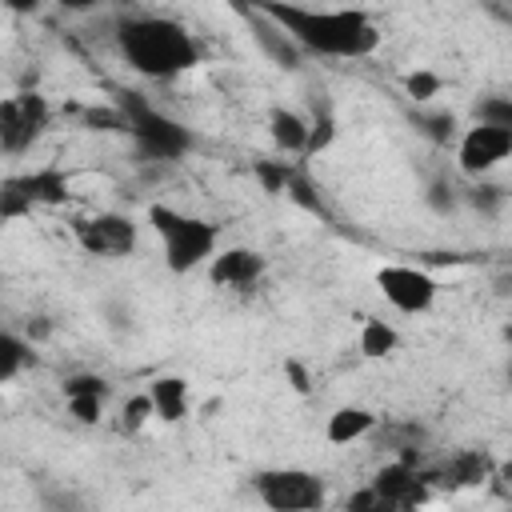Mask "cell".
Instances as JSON below:
<instances>
[{
  "mask_svg": "<svg viewBox=\"0 0 512 512\" xmlns=\"http://www.w3.org/2000/svg\"><path fill=\"white\" fill-rule=\"evenodd\" d=\"M440 88H444V76H436V72H428V68H416V72L404 76V92H408V100H416V104H428L432 96H440Z\"/></svg>",
  "mask_w": 512,
  "mask_h": 512,
  "instance_id": "cell-26",
  "label": "cell"
},
{
  "mask_svg": "<svg viewBox=\"0 0 512 512\" xmlns=\"http://www.w3.org/2000/svg\"><path fill=\"white\" fill-rule=\"evenodd\" d=\"M492 284H496V292H500V296H512V272H504V276H496Z\"/></svg>",
  "mask_w": 512,
  "mask_h": 512,
  "instance_id": "cell-35",
  "label": "cell"
},
{
  "mask_svg": "<svg viewBox=\"0 0 512 512\" xmlns=\"http://www.w3.org/2000/svg\"><path fill=\"white\" fill-rule=\"evenodd\" d=\"M40 508L44 512H84V504L64 488H44L40 492Z\"/></svg>",
  "mask_w": 512,
  "mask_h": 512,
  "instance_id": "cell-32",
  "label": "cell"
},
{
  "mask_svg": "<svg viewBox=\"0 0 512 512\" xmlns=\"http://www.w3.org/2000/svg\"><path fill=\"white\" fill-rule=\"evenodd\" d=\"M264 256L256 248H220L208 264V280L216 288H248L264 276Z\"/></svg>",
  "mask_w": 512,
  "mask_h": 512,
  "instance_id": "cell-11",
  "label": "cell"
},
{
  "mask_svg": "<svg viewBox=\"0 0 512 512\" xmlns=\"http://www.w3.org/2000/svg\"><path fill=\"white\" fill-rule=\"evenodd\" d=\"M20 184L32 196V204H64L68 200V176L56 164H44L36 172H24Z\"/></svg>",
  "mask_w": 512,
  "mask_h": 512,
  "instance_id": "cell-16",
  "label": "cell"
},
{
  "mask_svg": "<svg viewBox=\"0 0 512 512\" xmlns=\"http://www.w3.org/2000/svg\"><path fill=\"white\" fill-rule=\"evenodd\" d=\"M28 364H36L32 340H20L16 332H4V336H0V380L12 384Z\"/></svg>",
  "mask_w": 512,
  "mask_h": 512,
  "instance_id": "cell-18",
  "label": "cell"
},
{
  "mask_svg": "<svg viewBox=\"0 0 512 512\" xmlns=\"http://www.w3.org/2000/svg\"><path fill=\"white\" fill-rule=\"evenodd\" d=\"M64 404L76 424H100V416H104V400H96V396H72Z\"/></svg>",
  "mask_w": 512,
  "mask_h": 512,
  "instance_id": "cell-31",
  "label": "cell"
},
{
  "mask_svg": "<svg viewBox=\"0 0 512 512\" xmlns=\"http://www.w3.org/2000/svg\"><path fill=\"white\" fill-rule=\"evenodd\" d=\"M508 156H512V136L500 128H484V124H472L456 144V164L472 180H484Z\"/></svg>",
  "mask_w": 512,
  "mask_h": 512,
  "instance_id": "cell-9",
  "label": "cell"
},
{
  "mask_svg": "<svg viewBox=\"0 0 512 512\" xmlns=\"http://www.w3.org/2000/svg\"><path fill=\"white\" fill-rule=\"evenodd\" d=\"M108 380L104 376H96V372H76V376H68L64 380V400H72V396H96V400H108Z\"/></svg>",
  "mask_w": 512,
  "mask_h": 512,
  "instance_id": "cell-29",
  "label": "cell"
},
{
  "mask_svg": "<svg viewBox=\"0 0 512 512\" xmlns=\"http://www.w3.org/2000/svg\"><path fill=\"white\" fill-rule=\"evenodd\" d=\"M148 396H152L156 420L180 424V420L188 416V380H184V376H156V380L148 384Z\"/></svg>",
  "mask_w": 512,
  "mask_h": 512,
  "instance_id": "cell-15",
  "label": "cell"
},
{
  "mask_svg": "<svg viewBox=\"0 0 512 512\" xmlns=\"http://www.w3.org/2000/svg\"><path fill=\"white\" fill-rule=\"evenodd\" d=\"M32 196L24 192L20 176H8L4 188H0V220H20V216H32Z\"/></svg>",
  "mask_w": 512,
  "mask_h": 512,
  "instance_id": "cell-23",
  "label": "cell"
},
{
  "mask_svg": "<svg viewBox=\"0 0 512 512\" xmlns=\"http://www.w3.org/2000/svg\"><path fill=\"white\" fill-rule=\"evenodd\" d=\"M332 140H336V116H332V108H328V100H312V132H308V160L312 156H320L324 148H332Z\"/></svg>",
  "mask_w": 512,
  "mask_h": 512,
  "instance_id": "cell-20",
  "label": "cell"
},
{
  "mask_svg": "<svg viewBox=\"0 0 512 512\" xmlns=\"http://www.w3.org/2000/svg\"><path fill=\"white\" fill-rule=\"evenodd\" d=\"M368 488H372L380 500L396 504V508H412V500H420V472H416L408 460H388V464L372 476Z\"/></svg>",
  "mask_w": 512,
  "mask_h": 512,
  "instance_id": "cell-12",
  "label": "cell"
},
{
  "mask_svg": "<svg viewBox=\"0 0 512 512\" xmlns=\"http://www.w3.org/2000/svg\"><path fill=\"white\" fill-rule=\"evenodd\" d=\"M148 224L164 244L168 272H176V276H184V272H192L200 264H212V256L220 252L216 248L220 244L216 224H208L200 216H188V212H180L172 204H152L148 208Z\"/></svg>",
  "mask_w": 512,
  "mask_h": 512,
  "instance_id": "cell-3",
  "label": "cell"
},
{
  "mask_svg": "<svg viewBox=\"0 0 512 512\" xmlns=\"http://www.w3.org/2000/svg\"><path fill=\"white\" fill-rule=\"evenodd\" d=\"M284 376H288L292 392H300V396H308V392H312V376H308V368H304L300 360H284Z\"/></svg>",
  "mask_w": 512,
  "mask_h": 512,
  "instance_id": "cell-33",
  "label": "cell"
},
{
  "mask_svg": "<svg viewBox=\"0 0 512 512\" xmlns=\"http://www.w3.org/2000/svg\"><path fill=\"white\" fill-rule=\"evenodd\" d=\"M396 348H400V332H396L388 320L368 316V320L360 324V352H364L368 360H384V356H392Z\"/></svg>",
  "mask_w": 512,
  "mask_h": 512,
  "instance_id": "cell-17",
  "label": "cell"
},
{
  "mask_svg": "<svg viewBox=\"0 0 512 512\" xmlns=\"http://www.w3.org/2000/svg\"><path fill=\"white\" fill-rule=\"evenodd\" d=\"M48 128V100L40 92H20L0 104V148L4 156H24Z\"/></svg>",
  "mask_w": 512,
  "mask_h": 512,
  "instance_id": "cell-6",
  "label": "cell"
},
{
  "mask_svg": "<svg viewBox=\"0 0 512 512\" xmlns=\"http://www.w3.org/2000/svg\"><path fill=\"white\" fill-rule=\"evenodd\" d=\"M252 488L268 512H320L328 496L324 480L308 468H260Z\"/></svg>",
  "mask_w": 512,
  "mask_h": 512,
  "instance_id": "cell-5",
  "label": "cell"
},
{
  "mask_svg": "<svg viewBox=\"0 0 512 512\" xmlns=\"http://www.w3.org/2000/svg\"><path fill=\"white\" fill-rule=\"evenodd\" d=\"M376 424H380V416H376L372 408H364V404H344V408H336V412L328 416L324 440H328V444H352V440H364Z\"/></svg>",
  "mask_w": 512,
  "mask_h": 512,
  "instance_id": "cell-14",
  "label": "cell"
},
{
  "mask_svg": "<svg viewBox=\"0 0 512 512\" xmlns=\"http://www.w3.org/2000/svg\"><path fill=\"white\" fill-rule=\"evenodd\" d=\"M152 416H156L152 396H148V392H140V396H132V400L120 408V432H128V436H132V432H140Z\"/></svg>",
  "mask_w": 512,
  "mask_h": 512,
  "instance_id": "cell-28",
  "label": "cell"
},
{
  "mask_svg": "<svg viewBox=\"0 0 512 512\" xmlns=\"http://www.w3.org/2000/svg\"><path fill=\"white\" fill-rule=\"evenodd\" d=\"M244 20H248V28H252V40H256V48L276 64V68H284V72H296L300 68V60H304V52H300V44L264 12V8H236Z\"/></svg>",
  "mask_w": 512,
  "mask_h": 512,
  "instance_id": "cell-10",
  "label": "cell"
},
{
  "mask_svg": "<svg viewBox=\"0 0 512 512\" xmlns=\"http://www.w3.org/2000/svg\"><path fill=\"white\" fill-rule=\"evenodd\" d=\"M296 44L312 56L364 60L380 48V28L360 8H300V4H260Z\"/></svg>",
  "mask_w": 512,
  "mask_h": 512,
  "instance_id": "cell-1",
  "label": "cell"
},
{
  "mask_svg": "<svg viewBox=\"0 0 512 512\" xmlns=\"http://www.w3.org/2000/svg\"><path fill=\"white\" fill-rule=\"evenodd\" d=\"M52 336V324H48V316H32L28 320V340L36 344V340H48Z\"/></svg>",
  "mask_w": 512,
  "mask_h": 512,
  "instance_id": "cell-34",
  "label": "cell"
},
{
  "mask_svg": "<svg viewBox=\"0 0 512 512\" xmlns=\"http://www.w3.org/2000/svg\"><path fill=\"white\" fill-rule=\"evenodd\" d=\"M288 200H292V204H300V208H304V212H312V216H324L320 192H316V184L308 180V172H304V168H292V176H288Z\"/></svg>",
  "mask_w": 512,
  "mask_h": 512,
  "instance_id": "cell-24",
  "label": "cell"
},
{
  "mask_svg": "<svg viewBox=\"0 0 512 512\" xmlns=\"http://www.w3.org/2000/svg\"><path fill=\"white\" fill-rule=\"evenodd\" d=\"M508 384H512V356H508Z\"/></svg>",
  "mask_w": 512,
  "mask_h": 512,
  "instance_id": "cell-36",
  "label": "cell"
},
{
  "mask_svg": "<svg viewBox=\"0 0 512 512\" xmlns=\"http://www.w3.org/2000/svg\"><path fill=\"white\" fill-rule=\"evenodd\" d=\"M120 116H124V132L136 140V152L148 160H180L192 148V132L164 116L160 108H152L140 92H124L120 96Z\"/></svg>",
  "mask_w": 512,
  "mask_h": 512,
  "instance_id": "cell-4",
  "label": "cell"
},
{
  "mask_svg": "<svg viewBox=\"0 0 512 512\" xmlns=\"http://www.w3.org/2000/svg\"><path fill=\"white\" fill-rule=\"evenodd\" d=\"M424 204H428L432 212L448 216V212H456V204H460V192H456L448 180H432V184H428V192H424Z\"/></svg>",
  "mask_w": 512,
  "mask_h": 512,
  "instance_id": "cell-30",
  "label": "cell"
},
{
  "mask_svg": "<svg viewBox=\"0 0 512 512\" xmlns=\"http://www.w3.org/2000/svg\"><path fill=\"white\" fill-rule=\"evenodd\" d=\"M376 288L404 316H424L436 304V280L416 264H384L376 272Z\"/></svg>",
  "mask_w": 512,
  "mask_h": 512,
  "instance_id": "cell-7",
  "label": "cell"
},
{
  "mask_svg": "<svg viewBox=\"0 0 512 512\" xmlns=\"http://www.w3.org/2000/svg\"><path fill=\"white\" fill-rule=\"evenodd\" d=\"M488 468H492V460H488L484 452H460V456L444 468V476H448V484H456V488H472V484H484V480H488Z\"/></svg>",
  "mask_w": 512,
  "mask_h": 512,
  "instance_id": "cell-19",
  "label": "cell"
},
{
  "mask_svg": "<svg viewBox=\"0 0 512 512\" xmlns=\"http://www.w3.org/2000/svg\"><path fill=\"white\" fill-rule=\"evenodd\" d=\"M416 128L432 144H452L456 140V116L452 112H416Z\"/></svg>",
  "mask_w": 512,
  "mask_h": 512,
  "instance_id": "cell-25",
  "label": "cell"
},
{
  "mask_svg": "<svg viewBox=\"0 0 512 512\" xmlns=\"http://www.w3.org/2000/svg\"><path fill=\"white\" fill-rule=\"evenodd\" d=\"M116 48L128 68L148 80H172L200 64L196 36L168 16H124L116 24Z\"/></svg>",
  "mask_w": 512,
  "mask_h": 512,
  "instance_id": "cell-2",
  "label": "cell"
},
{
  "mask_svg": "<svg viewBox=\"0 0 512 512\" xmlns=\"http://www.w3.org/2000/svg\"><path fill=\"white\" fill-rule=\"evenodd\" d=\"M472 116H476V124H484V128H500V132L512 136V96H500V92L480 96L476 108H472Z\"/></svg>",
  "mask_w": 512,
  "mask_h": 512,
  "instance_id": "cell-21",
  "label": "cell"
},
{
  "mask_svg": "<svg viewBox=\"0 0 512 512\" xmlns=\"http://www.w3.org/2000/svg\"><path fill=\"white\" fill-rule=\"evenodd\" d=\"M288 176H292V164L288 160H256V180L268 196H280L288 192Z\"/></svg>",
  "mask_w": 512,
  "mask_h": 512,
  "instance_id": "cell-27",
  "label": "cell"
},
{
  "mask_svg": "<svg viewBox=\"0 0 512 512\" xmlns=\"http://www.w3.org/2000/svg\"><path fill=\"white\" fill-rule=\"evenodd\" d=\"M460 200L472 208V212H480V216H496L500 208H504V200H508V192L500 188V184H488V180H476L472 188H464L460 192Z\"/></svg>",
  "mask_w": 512,
  "mask_h": 512,
  "instance_id": "cell-22",
  "label": "cell"
},
{
  "mask_svg": "<svg viewBox=\"0 0 512 512\" xmlns=\"http://www.w3.org/2000/svg\"><path fill=\"white\" fill-rule=\"evenodd\" d=\"M72 236L88 256H128L136 248V224L120 212L80 216L72 220Z\"/></svg>",
  "mask_w": 512,
  "mask_h": 512,
  "instance_id": "cell-8",
  "label": "cell"
},
{
  "mask_svg": "<svg viewBox=\"0 0 512 512\" xmlns=\"http://www.w3.org/2000/svg\"><path fill=\"white\" fill-rule=\"evenodd\" d=\"M308 132H312V120H304L296 108L276 104V108L268 112V136H272V144H276L280 152L304 156V152H308Z\"/></svg>",
  "mask_w": 512,
  "mask_h": 512,
  "instance_id": "cell-13",
  "label": "cell"
}]
</instances>
